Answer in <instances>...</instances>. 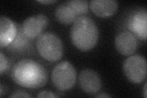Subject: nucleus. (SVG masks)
<instances>
[{"label":"nucleus","instance_id":"obj_16","mask_svg":"<svg viewBox=\"0 0 147 98\" xmlns=\"http://www.w3.org/2000/svg\"><path fill=\"white\" fill-rule=\"evenodd\" d=\"M9 97H31V96L25 92L20 91H17L16 93H13V94Z\"/></svg>","mask_w":147,"mask_h":98},{"label":"nucleus","instance_id":"obj_11","mask_svg":"<svg viewBox=\"0 0 147 98\" xmlns=\"http://www.w3.org/2000/svg\"><path fill=\"white\" fill-rule=\"evenodd\" d=\"M131 30L141 39L146 40L147 36V12L146 10L137 11L132 16L129 23Z\"/></svg>","mask_w":147,"mask_h":98},{"label":"nucleus","instance_id":"obj_14","mask_svg":"<svg viewBox=\"0 0 147 98\" xmlns=\"http://www.w3.org/2000/svg\"><path fill=\"white\" fill-rule=\"evenodd\" d=\"M8 66L7 59L2 52L0 53V74H2L5 71Z\"/></svg>","mask_w":147,"mask_h":98},{"label":"nucleus","instance_id":"obj_13","mask_svg":"<svg viewBox=\"0 0 147 98\" xmlns=\"http://www.w3.org/2000/svg\"><path fill=\"white\" fill-rule=\"evenodd\" d=\"M67 2L74 9L79 16L84 14L88 12V3L85 0H72Z\"/></svg>","mask_w":147,"mask_h":98},{"label":"nucleus","instance_id":"obj_15","mask_svg":"<svg viewBox=\"0 0 147 98\" xmlns=\"http://www.w3.org/2000/svg\"><path fill=\"white\" fill-rule=\"evenodd\" d=\"M37 97H58V96L55 95L53 93L49 91H43L40 92Z\"/></svg>","mask_w":147,"mask_h":98},{"label":"nucleus","instance_id":"obj_19","mask_svg":"<svg viewBox=\"0 0 147 98\" xmlns=\"http://www.w3.org/2000/svg\"><path fill=\"white\" fill-rule=\"evenodd\" d=\"M96 97H111V96L107 95H99L96 96Z\"/></svg>","mask_w":147,"mask_h":98},{"label":"nucleus","instance_id":"obj_3","mask_svg":"<svg viewBox=\"0 0 147 98\" xmlns=\"http://www.w3.org/2000/svg\"><path fill=\"white\" fill-rule=\"evenodd\" d=\"M36 49L41 57L50 62L59 60L63 53L61 39L56 34L50 32L39 36L36 41Z\"/></svg>","mask_w":147,"mask_h":98},{"label":"nucleus","instance_id":"obj_9","mask_svg":"<svg viewBox=\"0 0 147 98\" xmlns=\"http://www.w3.org/2000/svg\"><path fill=\"white\" fill-rule=\"evenodd\" d=\"M90 8L96 16L108 17L113 16L118 8V3L115 0H92Z\"/></svg>","mask_w":147,"mask_h":98},{"label":"nucleus","instance_id":"obj_2","mask_svg":"<svg viewBox=\"0 0 147 98\" xmlns=\"http://www.w3.org/2000/svg\"><path fill=\"white\" fill-rule=\"evenodd\" d=\"M70 34L74 45L83 52L93 49L99 39V30L95 22L85 16H80L73 23Z\"/></svg>","mask_w":147,"mask_h":98},{"label":"nucleus","instance_id":"obj_12","mask_svg":"<svg viewBox=\"0 0 147 98\" xmlns=\"http://www.w3.org/2000/svg\"><path fill=\"white\" fill-rule=\"evenodd\" d=\"M55 16L57 20L63 25L71 24L80 17L67 1L57 7L55 11Z\"/></svg>","mask_w":147,"mask_h":98},{"label":"nucleus","instance_id":"obj_17","mask_svg":"<svg viewBox=\"0 0 147 98\" xmlns=\"http://www.w3.org/2000/svg\"><path fill=\"white\" fill-rule=\"evenodd\" d=\"M39 3H43V4H50V3H55L57 2V1H56V0H42V1H40V0H38V1H37Z\"/></svg>","mask_w":147,"mask_h":98},{"label":"nucleus","instance_id":"obj_1","mask_svg":"<svg viewBox=\"0 0 147 98\" xmlns=\"http://www.w3.org/2000/svg\"><path fill=\"white\" fill-rule=\"evenodd\" d=\"M11 77L18 85L31 89L44 87L47 81V72L39 63L31 59H23L13 66Z\"/></svg>","mask_w":147,"mask_h":98},{"label":"nucleus","instance_id":"obj_7","mask_svg":"<svg viewBox=\"0 0 147 98\" xmlns=\"http://www.w3.org/2000/svg\"><path fill=\"white\" fill-rule=\"evenodd\" d=\"M79 85L82 90L87 94L94 95L101 88V80L97 72L86 69L82 71L79 77Z\"/></svg>","mask_w":147,"mask_h":98},{"label":"nucleus","instance_id":"obj_4","mask_svg":"<svg viewBox=\"0 0 147 98\" xmlns=\"http://www.w3.org/2000/svg\"><path fill=\"white\" fill-rule=\"evenodd\" d=\"M51 78L53 85L60 91L69 90L75 85L77 72L72 64L63 62L55 66L52 71Z\"/></svg>","mask_w":147,"mask_h":98},{"label":"nucleus","instance_id":"obj_10","mask_svg":"<svg viewBox=\"0 0 147 98\" xmlns=\"http://www.w3.org/2000/svg\"><path fill=\"white\" fill-rule=\"evenodd\" d=\"M17 32L16 25L10 18L2 16L0 18V45L7 47L15 39Z\"/></svg>","mask_w":147,"mask_h":98},{"label":"nucleus","instance_id":"obj_20","mask_svg":"<svg viewBox=\"0 0 147 98\" xmlns=\"http://www.w3.org/2000/svg\"><path fill=\"white\" fill-rule=\"evenodd\" d=\"M0 90H1V92H0V96H3V88H2V85H1V87H0Z\"/></svg>","mask_w":147,"mask_h":98},{"label":"nucleus","instance_id":"obj_18","mask_svg":"<svg viewBox=\"0 0 147 98\" xmlns=\"http://www.w3.org/2000/svg\"><path fill=\"white\" fill-rule=\"evenodd\" d=\"M144 97H145V98H146V97H147V83H146L145 84V87H144Z\"/></svg>","mask_w":147,"mask_h":98},{"label":"nucleus","instance_id":"obj_8","mask_svg":"<svg viewBox=\"0 0 147 98\" xmlns=\"http://www.w3.org/2000/svg\"><path fill=\"white\" fill-rule=\"evenodd\" d=\"M118 52L124 56H130L134 53L138 47L136 37L129 31H122L116 36L115 40Z\"/></svg>","mask_w":147,"mask_h":98},{"label":"nucleus","instance_id":"obj_5","mask_svg":"<svg viewBox=\"0 0 147 98\" xmlns=\"http://www.w3.org/2000/svg\"><path fill=\"white\" fill-rule=\"evenodd\" d=\"M123 71L130 82L140 83L146 76V62L140 55H132L125 59L123 63Z\"/></svg>","mask_w":147,"mask_h":98},{"label":"nucleus","instance_id":"obj_6","mask_svg":"<svg viewBox=\"0 0 147 98\" xmlns=\"http://www.w3.org/2000/svg\"><path fill=\"white\" fill-rule=\"evenodd\" d=\"M49 25V19L44 14L27 18L22 26L23 33L29 39H34L40 36L42 30Z\"/></svg>","mask_w":147,"mask_h":98}]
</instances>
